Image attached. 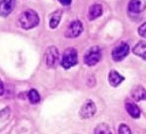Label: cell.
I'll list each match as a JSON object with an SVG mask.
<instances>
[{"label": "cell", "mask_w": 146, "mask_h": 134, "mask_svg": "<svg viewBox=\"0 0 146 134\" xmlns=\"http://www.w3.org/2000/svg\"><path fill=\"white\" fill-rule=\"evenodd\" d=\"M18 22L20 26L25 30H29L34 27H36L40 22V18L36 11L33 9H26L20 14L18 19Z\"/></svg>", "instance_id": "1"}, {"label": "cell", "mask_w": 146, "mask_h": 134, "mask_svg": "<svg viewBox=\"0 0 146 134\" xmlns=\"http://www.w3.org/2000/svg\"><path fill=\"white\" fill-rule=\"evenodd\" d=\"M78 63V53L75 48L69 47L64 51L61 58V66L65 69H69L71 67L75 66Z\"/></svg>", "instance_id": "2"}, {"label": "cell", "mask_w": 146, "mask_h": 134, "mask_svg": "<svg viewBox=\"0 0 146 134\" xmlns=\"http://www.w3.org/2000/svg\"><path fill=\"white\" fill-rule=\"evenodd\" d=\"M102 57V52L99 46H92L89 50L86 52L84 56V62L88 66H94L96 65Z\"/></svg>", "instance_id": "3"}, {"label": "cell", "mask_w": 146, "mask_h": 134, "mask_svg": "<svg viewBox=\"0 0 146 134\" xmlns=\"http://www.w3.org/2000/svg\"><path fill=\"white\" fill-rule=\"evenodd\" d=\"M59 62V51L57 47L49 46L45 51V64L48 68H54Z\"/></svg>", "instance_id": "4"}, {"label": "cell", "mask_w": 146, "mask_h": 134, "mask_svg": "<svg viewBox=\"0 0 146 134\" xmlns=\"http://www.w3.org/2000/svg\"><path fill=\"white\" fill-rule=\"evenodd\" d=\"M83 32V24L80 20H73L68 25L65 31V37L67 38H76Z\"/></svg>", "instance_id": "5"}, {"label": "cell", "mask_w": 146, "mask_h": 134, "mask_svg": "<svg viewBox=\"0 0 146 134\" xmlns=\"http://www.w3.org/2000/svg\"><path fill=\"white\" fill-rule=\"evenodd\" d=\"M129 45L125 42L120 43L118 46H116L115 48L112 50V59L116 62H119V61L123 60L128 54H129Z\"/></svg>", "instance_id": "6"}, {"label": "cell", "mask_w": 146, "mask_h": 134, "mask_svg": "<svg viewBox=\"0 0 146 134\" xmlns=\"http://www.w3.org/2000/svg\"><path fill=\"white\" fill-rule=\"evenodd\" d=\"M16 0H0V16L7 17L14 9Z\"/></svg>", "instance_id": "7"}, {"label": "cell", "mask_w": 146, "mask_h": 134, "mask_svg": "<svg viewBox=\"0 0 146 134\" xmlns=\"http://www.w3.org/2000/svg\"><path fill=\"white\" fill-rule=\"evenodd\" d=\"M96 112V106L92 100H87L85 103L83 104V106L80 109V116L82 118H90L95 114Z\"/></svg>", "instance_id": "8"}, {"label": "cell", "mask_w": 146, "mask_h": 134, "mask_svg": "<svg viewBox=\"0 0 146 134\" xmlns=\"http://www.w3.org/2000/svg\"><path fill=\"white\" fill-rule=\"evenodd\" d=\"M146 9V0H130L128 3V11L133 14L142 13Z\"/></svg>", "instance_id": "9"}, {"label": "cell", "mask_w": 146, "mask_h": 134, "mask_svg": "<svg viewBox=\"0 0 146 134\" xmlns=\"http://www.w3.org/2000/svg\"><path fill=\"white\" fill-rule=\"evenodd\" d=\"M102 14H103V7H102V5L95 3V4L90 6L89 11H88V19L90 21H93L95 19H97L98 17L101 16Z\"/></svg>", "instance_id": "10"}, {"label": "cell", "mask_w": 146, "mask_h": 134, "mask_svg": "<svg viewBox=\"0 0 146 134\" xmlns=\"http://www.w3.org/2000/svg\"><path fill=\"white\" fill-rule=\"evenodd\" d=\"M131 97L135 101H142L146 99V90L142 86H135L131 90Z\"/></svg>", "instance_id": "11"}, {"label": "cell", "mask_w": 146, "mask_h": 134, "mask_svg": "<svg viewBox=\"0 0 146 134\" xmlns=\"http://www.w3.org/2000/svg\"><path fill=\"white\" fill-rule=\"evenodd\" d=\"M108 80H109L110 85L113 86V87H116V86H118L124 81V77L121 74L118 73L116 70H111L109 72V75H108Z\"/></svg>", "instance_id": "12"}, {"label": "cell", "mask_w": 146, "mask_h": 134, "mask_svg": "<svg viewBox=\"0 0 146 134\" xmlns=\"http://www.w3.org/2000/svg\"><path fill=\"white\" fill-rule=\"evenodd\" d=\"M62 10L58 9V10H55L54 12H52L50 14V19H49V26L50 28L55 29L58 24L61 21V17H62Z\"/></svg>", "instance_id": "13"}, {"label": "cell", "mask_w": 146, "mask_h": 134, "mask_svg": "<svg viewBox=\"0 0 146 134\" xmlns=\"http://www.w3.org/2000/svg\"><path fill=\"white\" fill-rule=\"evenodd\" d=\"M132 52L137 56L141 57L142 59L146 60V42L145 41H139L132 49Z\"/></svg>", "instance_id": "14"}, {"label": "cell", "mask_w": 146, "mask_h": 134, "mask_svg": "<svg viewBox=\"0 0 146 134\" xmlns=\"http://www.w3.org/2000/svg\"><path fill=\"white\" fill-rule=\"evenodd\" d=\"M125 108L131 117H133V118L140 117V109L136 104L131 103V102H127L125 105Z\"/></svg>", "instance_id": "15"}, {"label": "cell", "mask_w": 146, "mask_h": 134, "mask_svg": "<svg viewBox=\"0 0 146 134\" xmlns=\"http://www.w3.org/2000/svg\"><path fill=\"white\" fill-rule=\"evenodd\" d=\"M27 96H28L29 101H30L32 104H37L39 101H40V95H39V93L37 92V90H35V89L29 90Z\"/></svg>", "instance_id": "16"}, {"label": "cell", "mask_w": 146, "mask_h": 134, "mask_svg": "<svg viewBox=\"0 0 146 134\" xmlns=\"http://www.w3.org/2000/svg\"><path fill=\"white\" fill-rule=\"evenodd\" d=\"M94 133L95 134H112L111 131H110L109 126L105 123H101V124H99V125L96 126Z\"/></svg>", "instance_id": "17"}, {"label": "cell", "mask_w": 146, "mask_h": 134, "mask_svg": "<svg viewBox=\"0 0 146 134\" xmlns=\"http://www.w3.org/2000/svg\"><path fill=\"white\" fill-rule=\"evenodd\" d=\"M118 133L119 134H132L130 128L128 127L126 124H121L119 126V130H118Z\"/></svg>", "instance_id": "18"}, {"label": "cell", "mask_w": 146, "mask_h": 134, "mask_svg": "<svg viewBox=\"0 0 146 134\" xmlns=\"http://www.w3.org/2000/svg\"><path fill=\"white\" fill-rule=\"evenodd\" d=\"M138 34L143 38H146V22L141 24L138 28Z\"/></svg>", "instance_id": "19"}, {"label": "cell", "mask_w": 146, "mask_h": 134, "mask_svg": "<svg viewBox=\"0 0 146 134\" xmlns=\"http://www.w3.org/2000/svg\"><path fill=\"white\" fill-rule=\"evenodd\" d=\"M58 1L63 6H69V5L72 3V0H58Z\"/></svg>", "instance_id": "20"}, {"label": "cell", "mask_w": 146, "mask_h": 134, "mask_svg": "<svg viewBox=\"0 0 146 134\" xmlns=\"http://www.w3.org/2000/svg\"><path fill=\"white\" fill-rule=\"evenodd\" d=\"M3 93H4V85H3V82L0 79V96L3 95Z\"/></svg>", "instance_id": "21"}]
</instances>
